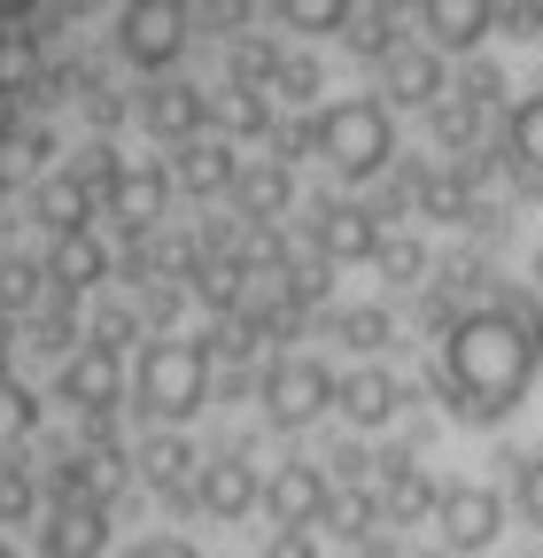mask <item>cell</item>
<instances>
[{
    "label": "cell",
    "mask_w": 543,
    "mask_h": 558,
    "mask_svg": "<svg viewBox=\"0 0 543 558\" xmlns=\"http://www.w3.org/2000/svg\"><path fill=\"white\" fill-rule=\"evenodd\" d=\"M535 373H543V295L528 279H497L473 311H458L443 326L427 388L466 427H497V418H512L528 403Z\"/></svg>",
    "instance_id": "cell-1"
},
{
    "label": "cell",
    "mask_w": 543,
    "mask_h": 558,
    "mask_svg": "<svg viewBox=\"0 0 543 558\" xmlns=\"http://www.w3.org/2000/svg\"><path fill=\"white\" fill-rule=\"evenodd\" d=\"M202 403H210V349H202V333L148 326L124 349V411L141 427H186Z\"/></svg>",
    "instance_id": "cell-2"
},
{
    "label": "cell",
    "mask_w": 543,
    "mask_h": 558,
    "mask_svg": "<svg viewBox=\"0 0 543 558\" xmlns=\"http://www.w3.org/2000/svg\"><path fill=\"white\" fill-rule=\"evenodd\" d=\"M303 132H311V156H326L342 179H381V171H396V109H388L381 94L326 101Z\"/></svg>",
    "instance_id": "cell-3"
},
{
    "label": "cell",
    "mask_w": 543,
    "mask_h": 558,
    "mask_svg": "<svg viewBox=\"0 0 543 558\" xmlns=\"http://www.w3.org/2000/svg\"><path fill=\"white\" fill-rule=\"evenodd\" d=\"M186 39H194L186 0H117V16H109V54L124 70H141V78H164V70L186 54Z\"/></svg>",
    "instance_id": "cell-4"
},
{
    "label": "cell",
    "mask_w": 543,
    "mask_h": 558,
    "mask_svg": "<svg viewBox=\"0 0 543 558\" xmlns=\"http://www.w3.org/2000/svg\"><path fill=\"white\" fill-rule=\"evenodd\" d=\"M210 117H218V109H210V94L186 86V78H171V70H164V78H148L141 94L124 101V124H141L148 148H179V140L210 132Z\"/></svg>",
    "instance_id": "cell-5"
},
{
    "label": "cell",
    "mask_w": 543,
    "mask_h": 558,
    "mask_svg": "<svg viewBox=\"0 0 543 558\" xmlns=\"http://www.w3.org/2000/svg\"><path fill=\"white\" fill-rule=\"evenodd\" d=\"M505 488L490 481H443V497H435V527H443V550L450 558H482L497 535H505Z\"/></svg>",
    "instance_id": "cell-6"
},
{
    "label": "cell",
    "mask_w": 543,
    "mask_h": 558,
    "mask_svg": "<svg viewBox=\"0 0 543 558\" xmlns=\"http://www.w3.org/2000/svg\"><path fill=\"white\" fill-rule=\"evenodd\" d=\"M256 396H264V411H272V427H311V418L334 411V373H326L318 357H295V349H288V357L264 365Z\"/></svg>",
    "instance_id": "cell-7"
},
{
    "label": "cell",
    "mask_w": 543,
    "mask_h": 558,
    "mask_svg": "<svg viewBox=\"0 0 543 558\" xmlns=\"http://www.w3.org/2000/svg\"><path fill=\"white\" fill-rule=\"evenodd\" d=\"M264 505V473H256V458L249 450H202V465H194V512L202 520H249Z\"/></svg>",
    "instance_id": "cell-8"
},
{
    "label": "cell",
    "mask_w": 543,
    "mask_h": 558,
    "mask_svg": "<svg viewBox=\"0 0 543 558\" xmlns=\"http://www.w3.org/2000/svg\"><path fill=\"white\" fill-rule=\"evenodd\" d=\"M241 148L226 132H194V140H179V148H164V171H171V194H186V202H218V194H233V179H241Z\"/></svg>",
    "instance_id": "cell-9"
},
{
    "label": "cell",
    "mask_w": 543,
    "mask_h": 558,
    "mask_svg": "<svg viewBox=\"0 0 543 558\" xmlns=\"http://www.w3.org/2000/svg\"><path fill=\"white\" fill-rule=\"evenodd\" d=\"M381 241H388V218H381V209H365V202H326L318 218H311V248H318V264H326V271L373 264V256H381Z\"/></svg>",
    "instance_id": "cell-10"
},
{
    "label": "cell",
    "mask_w": 543,
    "mask_h": 558,
    "mask_svg": "<svg viewBox=\"0 0 543 558\" xmlns=\"http://www.w3.org/2000/svg\"><path fill=\"white\" fill-rule=\"evenodd\" d=\"M497 171L520 186V194H543V86H528L505 117H497Z\"/></svg>",
    "instance_id": "cell-11"
},
{
    "label": "cell",
    "mask_w": 543,
    "mask_h": 558,
    "mask_svg": "<svg viewBox=\"0 0 543 558\" xmlns=\"http://www.w3.org/2000/svg\"><path fill=\"white\" fill-rule=\"evenodd\" d=\"M443 94H450V54H435L427 39H403L381 62V101L388 109H435Z\"/></svg>",
    "instance_id": "cell-12"
},
{
    "label": "cell",
    "mask_w": 543,
    "mask_h": 558,
    "mask_svg": "<svg viewBox=\"0 0 543 558\" xmlns=\"http://www.w3.org/2000/svg\"><path fill=\"white\" fill-rule=\"evenodd\" d=\"M373 481H381V512H388V527H420V520H435L443 481L420 465V450H388V458L373 465Z\"/></svg>",
    "instance_id": "cell-13"
},
{
    "label": "cell",
    "mask_w": 543,
    "mask_h": 558,
    "mask_svg": "<svg viewBox=\"0 0 543 558\" xmlns=\"http://www.w3.org/2000/svg\"><path fill=\"white\" fill-rule=\"evenodd\" d=\"M264 512H272V527H326V512H334L326 465H280L264 481Z\"/></svg>",
    "instance_id": "cell-14"
},
{
    "label": "cell",
    "mask_w": 543,
    "mask_h": 558,
    "mask_svg": "<svg viewBox=\"0 0 543 558\" xmlns=\"http://www.w3.org/2000/svg\"><path fill=\"white\" fill-rule=\"evenodd\" d=\"M420 32L435 54H473L497 32V0H420Z\"/></svg>",
    "instance_id": "cell-15"
},
{
    "label": "cell",
    "mask_w": 543,
    "mask_h": 558,
    "mask_svg": "<svg viewBox=\"0 0 543 558\" xmlns=\"http://www.w3.org/2000/svg\"><path fill=\"white\" fill-rule=\"evenodd\" d=\"M334 411H342L358 435H373V427H388V418L403 411V380L381 373V365H358V373L334 380Z\"/></svg>",
    "instance_id": "cell-16"
},
{
    "label": "cell",
    "mask_w": 543,
    "mask_h": 558,
    "mask_svg": "<svg viewBox=\"0 0 543 558\" xmlns=\"http://www.w3.org/2000/svg\"><path fill=\"white\" fill-rule=\"evenodd\" d=\"M295 202V163H241V179H233V218L241 226H272L280 209Z\"/></svg>",
    "instance_id": "cell-17"
},
{
    "label": "cell",
    "mask_w": 543,
    "mask_h": 558,
    "mask_svg": "<svg viewBox=\"0 0 543 558\" xmlns=\"http://www.w3.org/2000/svg\"><path fill=\"white\" fill-rule=\"evenodd\" d=\"M326 341L350 349V357H381V349L396 341V318L381 303H342V311H326Z\"/></svg>",
    "instance_id": "cell-18"
},
{
    "label": "cell",
    "mask_w": 543,
    "mask_h": 558,
    "mask_svg": "<svg viewBox=\"0 0 543 558\" xmlns=\"http://www.w3.org/2000/svg\"><path fill=\"white\" fill-rule=\"evenodd\" d=\"M210 109H218L210 124L233 140V148H241V140H272V132H280V117H272V94H256V86H226Z\"/></svg>",
    "instance_id": "cell-19"
},
{
    "label": "cell",
    "mask_w": 543,
    "mask_h": 558,
    "mask_svg": "<svg viewBox=\"0 0 543 558\" xmlns=\"http://www.w3.org/2000/svg\"><path fill=\"white\" fill-rule=\"evenodd\" d=\"M373 271L388 279V288H427V279H435V256H427L420 233H388L381 256H373Z\"/></svg>",
    "instance_id": "cell-20"
},
{
    "label": "cell",
    "mask_w": 543,
    "mask_h": 558,
    "mask_svg": "<svg viewBox=\"0 0 543 558\" xmlns=\"http://www.w3.org/2000/svg\"><path fill=\"white\" fill-rule=\"evenodd\" d=\"M272 16L295 39H318V32H350V0H272Z\"/></svg>",
    "instance_id": "cell-21"
},
{
    "label": "cell",
    "mask_w": 543,
    "mask_h": 558,
    "mask_svg": "<svg viewBox=\"0 0 543 558\" xmlns=\"http://www.w3.org/2000/svg\"><path fill=\"white\" fill-rule=\"evenodd\" d=\"M505 505L520 512V527H535V535H543V450H520V458H512Z\"/></svg>",
    "instance_id": "cell-22"
},
{
    "label": "cell",
    "mask_w": 543,
    "mask_h": 558,
    "mask_svg": "<svg viewBox=\"0 0 543 558\" xmlns=\"http://www.w3.org/2000/svg\"><path fill=\"white\" fill-rule=\"evenodd\" d=\"M318 86H326V78H318V62H311V54H280V62H272V78H264V94H272V101H288V109H311Z\"/></svg>",
    "instance_id": "cell-23"
},
{
    "label": "cell",
    "mask_w": 543,
    "mask_h": 558,
    "mask_svg": "<svg viewBox=\"0 0 543 558\" xmlns=\"http://www.w3.org/2000/svg\"><path fill=\"white\" fill-rule=\"evenodd\" d=\"M450 94H466L473 109H490V117H505V109H512V101H505V70H497V62H466Z\"/></svg>",
    "instance_id": "cell-24"
},
{
    "label": "cell",
    "mask_w": 543,
    "mask_h": 558,
    "mask_svg": "<svg viewBox=\"0 0 543 558\" xmlns=\"http://www.w3.org/2000/svg\"><path fill=\"white\" fill-rule=\"evenodd\" d=\"M117 520V512H109ZM117 558H202V543L194 535H179V527H148V535H132V543H109Z\"/></svg>",
    "instance_id": "cell-25"
},
{
    "label": "cell",
    "mask_w": 543,
    "mask_h": 558,
    "mask_svg": "<svg viewBox=\"0 0 543 558\" xmlns=\"http://www.w3.org/2000/svg\"><path fill=\"white\" fill-rule=\"evenodd\" d=\"M342 39H350V54H358V62H388V54L403 47V39H396V16H365V24H358V32H342Z\"/></svg>",
    "instance_id": "cell-26"
},
{
    "label": "cell",
    "mask_w": 543,
    "mask_h": 558,
    "mask_svg": "<svg viewBox=\"0 0 543 558\" xmlns=\"http://www.w3.org/2000/svg\"><path fill=\"white\" fill-rule=\"evenodd\" d=\"M194 32H241L249 24V0H186Z\"/></svg>",
    "instance_id": "cell-27"
},
{
    "label": "cell",
    "mask_w": 543,
    "mask_h": 558,
    "mask_svg": "<svg viewBox=\"0 0 543 558\" xmlns=\"http://www.w3.org/2000/svg\"><path fill=\"white\" fill-rule=\"evenodd\" d=\"M497 32L505 39H543V0H497Z\"/></svg>",
    "instance_id": "cell-28"
},
{
    "label": "cell",
    "mask_w": 543,
    "mask_h": 558,
    "mask_svg": "<svg viewBox=\"0 0 543 558\" xmlns=\"http://www.w3.org/2000/svg\"><path fill=\"white\" fill-rule=\"evenodd\" d=\"M264 558H318V527H272Z\"/></svg>",
    "instance_id": "cell-29"
},
{
    "label": "cell",
    "mask_w": 543,
    "mask_h": 558,
    "mask_svg": "<svg viewBox=\"0 0 543 558\" xmlns=\"http://www.w3.org/2000/svg\"><path fill=\"white\" fill-rule=\"evenodd\" d=\"M528 288H535V295H543V241H535V248H528Z\"/></svg>",
    "instance_id": "cell-30"
},
{
    "label": "cell",
    "mask_w": 543,
    "mask_h": 558,
    "mask_svg": "<svg viewBox=\"0 0 543 558\" xmlns=\"http://www.w3.org/2000/svg\"><path fill=\"white\" fill-rule=\"evenodd\" d=\"M403 558H450V550H403Z\"/></svg>",
    "instance_id": "cell-31"
}]
</instances>
